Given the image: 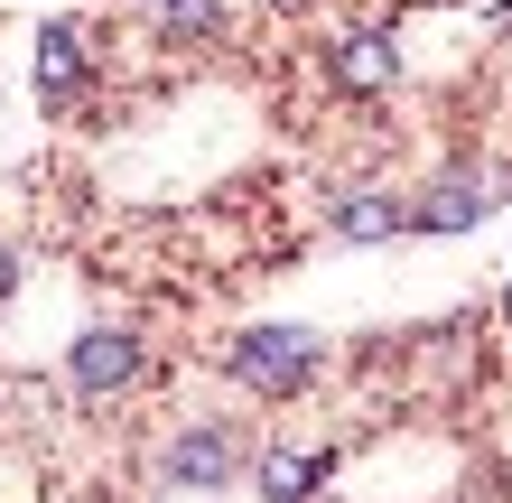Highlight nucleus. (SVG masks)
<instances>
[{
  "label": "nucleus",
  "mask_w": 512,
  "mask_h": 503,
  "mask_svg": "<svg viewBox=\"0 0 512 503\" xmlns=\"http://www.w3.org/2000/svg\"><path fill=\"white\" fill-rule=\"evenodd\" d=\"M224 373L243 382V392H270V401H289V392H308V382L326 373V345L308 327H243L224 345Z\"/></svg>",
  "instance_id": "f257e3e1"
},
{
  "label": "nucleus",
  "mask_w": 512,
  "mask_h": 503,
  "mask_svg": "<svg viewBox=\"0 0 512 503\" xmlns=\"http://www.w3.org/2000/svg\"><path fill=\"white\" fill-rule=\"evenodd\" d=\"M503 196H512V177H494L485 159H457V168H438L401 215H410V233H466V224H485V205H503Z\"/></svg>",
  "instance_id": "f03ea898"
},
{
  "label": "nucleus",
  "mask_w": 512,
  "mask_h": 503,
  "mask_svg": "<svg viewBox=\"0 0 512 503\" xmlns=\"http://www.w3.org/2000/svg\"><path fill=\"white\" fill-rule=\"evenodd\" d=\"M140 364H149V354H140L131 327H84L75 354H66V382H75L84 401H122L131 382H140Z\"/></svg>",
  "instance_id": "7ed1b4c3"
},
{
  "label": "nucleus",
  "mask_w": 512,
  "mask_h": 503,
  "mask_svg": "<svg viewBox=\"0 0 512 503\" xmlns=\"http://www.w3.org/2000/svg\"><path fill=\"white\" fill-rule=\"evenodd\" d=\"M84 94H94L84 28H75V19H47V28H38V103H47V112H75Z\"/></svg>",
  "instance_id": "20e7f679"
},
{
  "label": "nucleus",
  "mask_w": 512,
  "mask_h": 503,
  "mask_svg": "<svg viewBox=\"0 0 512 503\" xmlns=\"http://www.w3.org/2000/svg\"><path fill=\"white\" fill-rule=\"evenodd\" d=\"M233 466H243V457H233V438L224 429H187V438H177V448H168V485H233Z\"/></svg>",
  "instance_id": "39448f33"
},
{
  "label": "nucleus",
  "mask_w": 512,
  "mask_h": 503,
  "mask_svg": "<svg viewBox=\"0 0 512 503\" xmlns=\"http://www.w3.org/2000/svg\"><path fill=\"white\" fill-rule=\"evenodd\" d=\"M391 75H401V56H391L382 28H364V38H336V84H345V94H391Z\"/></svg>",
  "instance_id": "423d86ee"
},
{
  "label": "nucleus",
  "mask_w": 512,
  "mask_h": 503,
  "mask_svg": "<svg viewBox=\"0 0 512 503\" xmlns=\"http://www.w3.org/2000/svg\"><path fill=\"white\" fill-rule=\"evenodd\" d=\"M326 476H336V448H308V457H261V503H308Z\"/></svg>",
  "instance_id": "0eeeda50"
},
{
  "label": "nucleus",
  "mask_w": 512,
  "mask_h": 503,
  "mask_svg": "<svg viewBox=\"0 0 512 503\" xmlns=\"http://www.w3.org/2000/svg\"><path fill=\"white\" fill-rule=\"evenodd\" d=\"M336 233H345V243H391V233H410V215L391 196H345L336 205Z\"/></svg>",
  "instance_id": "6e6552de"
},
{
  "label": "nucleus",
  "mask_w": 512,
  "mask_h": 503,
  "mask_svg": "<svg viewBox=\"0 0 512 503\" xmlns=\"http://www.w3.org/2000/svg\"><path fill=\"white\" fill-rule=\"evenodd\" d=\"M159 28H168V38H215L224 0H159Z\"/></svg>",
  "instance_id": "1a4fd4ad"
},
{
  "label": "nucleus",
  "mask_w": 512,
  "mask_h": 503,
  "mask_svg": "<svg viewBox=\"0 0 512 503\" xmlns=\"http://www.w3.org/2000/svg\"><path fill=\"white\" fill-rule=\"evenodd\" d=\"M10 289H19V261H10V243H0V299H10Z\"/></svg>",
  "instance_id": "9d476101"
},
{
  "label": "nucleus",
  "mask_w": 512,
  "mask_h": 503,
  "mask_svg": "<svg viewBox=\"0 0 512 503\" xmlns=\"http://www.w3.org/2000/svg\"><path fill=\"white\" fill-rule=\"evenodd\" d=\"M503 317H512V289H503Z\"/></svg>",
  "instance_id": "9b49d317"
}]
</instances>
